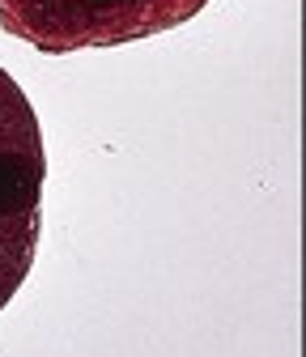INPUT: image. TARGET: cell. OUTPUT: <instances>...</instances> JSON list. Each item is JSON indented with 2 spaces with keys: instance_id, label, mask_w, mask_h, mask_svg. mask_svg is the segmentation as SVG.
I'll return each mask as SVG.
<instances>
[]
</instances>
